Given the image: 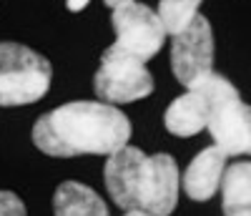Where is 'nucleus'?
I'll list each match as a JSON object with an SVG mask.
<instances>
[{"label": "nucleus", "mask_w": 251, "mask_h": 216, "mask_svg": "<svg viewBox=\"0 0 251 216\" xmlns=\"http://www.w3.org/2000/svg\"><path fill=\"white\" fill-rule=\"evenodd\" d=\"M131 121L116 106L71 101L33 123V143L48 156H113L128 146Z\"/></svg>", "instance_id": "1"}, {"label": "nucleus", "mask_w": 251, "mask_h": 216, "mask_svg": "<svg viewBox=\"0 0 251 216\" xmlns=\"http://www.w3.org/2000/svg\"><path fill=\"white\" fill-rule=\"evenodd\" d=\"M55 216H108V206L91 186L80 181H63L53 193Z\"/></svg>", "instance_id": "10"}, {"label": "nucleus", "mask_w": 251, "mask_h": 216, "mask_svg": "<svg viewBox=\"0 0 251 216\" xmlns=\"http://www.w3.org/2000/svg\"><path fill=\"white\" fill-rule=\"evenodd\" d=\"M128 3H136V0H106V5H108V8H113V10H116V8H121V5H128Z\"/></svg>", "instance_id": "15"}, {"label": "nucleus", "mask_w": 251, "mask_h": 216, "mask_svg": "<svg viewBox=\"0 0 251 216\" xmlns=\"http://www.w3.org/2000/svg\"><path fill=\"white\" fill-rule=\"evenodd\" d=\"M50 63L18 43H0V106H28L50 88Z\"/></svg>", "instance_id": "3"}, {"label": "nucleus", "mask_w": 251, "mask_h": 216, "mask_svg": "<svg viewBox=\"0 0 251 216\" xmlns=\"http://www.w3.org/2000/svg\"><path fill=\"white\" fill-rule=\"evenodd\" d=\"M226 159L228 156L219 146H208V148L199 151L196 159L186 166L183 176H181V186L186 191V196L194 199V201H208L211 199L224 186Z\"/></svg>", "instance_id": "9"}, {"label": "nucleus", "mask_w": 251, "mask_h": 216, "mask_svg": "<svg viewBox=\"0 0 251 216\" xmlns=\"http://www.w3.org/2000/svg\"><path fill=\"white\" fill-rule=\"evenodd\" d=\"M113 30H116V43L113 48L133 55L138 60H151L166 40V28L156 10H151L143 3H128L113 10Z\"/></svg>", "instance_id": "6"}, {"label": "nucleus", "mask_w": 251, "mask_h": 216, "mask_svg": "<svg viewBox=\"0 0 251 216\" xmlns=\"http://www.w3.org/2000/svg\"><path fill=\"white\" fill-rule=\"evenodd\" d=\"M93 88L100 103H108V106L133 103L153 93V76L149 73L143 60L126 55L113 46H108L100 55Z\"/></svg>", "instance_id": "5"}, {"label": "nucleus", "mask_w": 251, "mask_h": 216, "mask_svg": "<svg viewBox=\"0 0 251 216\" xmlns=\"http://www.w3.org/2000/svg\"><path fill=\"white\" fill-rule=\"evenodd\" d=\"M203 0H158V18L169 35L183 33L199 18V8Z\"/></svg>", "instance_id": "12"}, {"label": "nucleus", "mask_w": 251, "mask_h": 216, "mask_svg": "<svg viewBox=\"0 0 251 216\" xmlns=\"http://www.w3.org/2000/svg\"><path fill=\"white\" fill-rule=\"evenodd\" d=\"M91 3V0H66V5L73 10V13H78V10H83V8H86Z\"/></svg>", "instance_id": "14"}, {"label": "nucleus", "mask_w": 251, "mask_h": 216, "mask_svg": "<svg viewBox=\"0 0 251 216\" xmlns=\"http://www.w3.org/2000/svg\"><path fill=\"white\" fill-rule=\"evenodd\" d=\"M123 216H151V214H146V211H126Z\"/></svg>", "instance_id": "16"}, {"label": "nucleus", "mask_w": 251, "mask_h": 216, "mask_svg": "<svg viewBox=\"0 0 251 216\" xmlns=\"http://www.w3.org/2000/svg\"><path fill=\"white\" fill-rule=\"evenodd\" d=\"M103 184L118 209L169 216L178 204L181 174L174 156H146L141 148L126 146L106 159Z\"/></svg>", "instance_id": "2"}, {"label": "nucleus", "mask_w": 251, "mask_h": 216, "mask_svg": "<svg viewBox=\"0 0 251 216\" xmlns=\"http://www.w3.org/2000/svg\"><path fill=\"white\" fill-rule=\"evenodd\" d=\"M171 71L186 88H191L201 78L214 73V33L211 23L203 15H199L183 33L174 38Z\"/></svg>", "instance_id": "7"}, {"label": "nucleus", "mask_w": 251, "mask_h": 216, "mask_svg": "<svg viewBox=\"0 0 251 216\" xmlns=\"http://www.w3.org/2000/svg\"><path fill=\"white\" fill-rule=\"evenodd\" d=\"M234 96H239V91L224 76L208 73L196 85H191L183 96L171 101V106L163 113L166 131L178 136V138L201 134L203 128H208L214 113L219 111V106Z\"/></svg>", "instance_id": "4"}, {"label": "nucleus", "mask_w": 251, "mask_h": 216, "mask_svg": "<svg viewBox=\"0 0 251 216\" xmlns=\"http://www.w3.org/2000/svg\"><path fill=\"white\" fill-rule=\"evenodd\" d=\"M0 216H28L25 204L20 201L18 193H13V191H0Z\"/></svg>", "instance_id": "13"}, {"label": "nucleus", "mask_w": 251, "mask_h": 216, "mask_svg": "<svg viewBox=\"0 0 251 216\" xmlns=\"http://www.w3.org/2000/svg\"><path fill=\"white\" fill-rule=\"evenodd\" d=\"M208 134L226 156H251V106L241 96L228 98L214 113Z\"/></svg>", "instance_id": "8"}, {"label": "nucleus", "mask_w": 251, "mask_h": 216, "mask_svg": "<svg viewBox=\"0 0 251 216\" xmlns=\"http://www.w3.org/2000/svg\"><path fill=\"white\" fill-rule=\"evenodd\" d=\"M221 209L224 216H251V161H236L226 168Z\"/></svg>", "instance_id": "11"}]
</instances>
